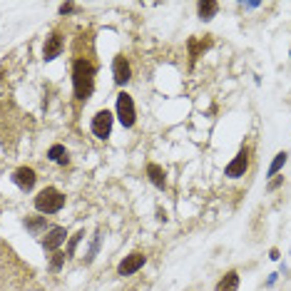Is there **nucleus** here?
<instances>
[{
	"instance_id": "11",
	"label": "nucleus",
	"mask_w": 291,
	"mask_h": 291,
	"mask_svg": "<svg viewBox=\"0 0 291 291\" xmlns=\"http://www.w3.org/2000/svg\"><path fill=\"white\" fill-rule=\"evenodd\" d=\"M236 289H239V274L236 272H227L219 279V284L214 286V291H236Z\"/></svg>"
},
{
	"instance_id": "2",
	"label": "nucleus",
	"mask_w": 291,
	"mask_h": 291,
	"mask_svg": "<svg viewBox=\"0 0 291 291\" xmlns=\"http://www.w3.org/2000/svg\"><path fill=\"white\" fill-rule=\"evenodd\" d=\"M65 207V194L58 192V189H53V187H47V189H42V192L35 197V209L40 214H55L60 212Z\"/></svg>"
},
{
	"instance_id": "15",
	"label": "nucleus",
	"mask_w": 291,
	"mask_h": 291,
	"mask_svg": "<svg viewBox=\"0 0 291 291\" xmlns=\"http://www.w3.org/2000/svg\"><path fill=\"white\" fill-rule=\"evenodd\" d=\"M47 157L53 159V162H58V164H70V155H67V150L62 147V144H53L50 150H47Z\"/></svg>"
},
{
	"instance_id": "3",
	"label": "nucleus",
	"mask_w": 291,
	"mask_h": 291,
	"mask_svg": "<svg viewBox=\"0 0 291 291\" xmlns=\"http://www.w3.org/2000/svg\"><path fill=\"white\" fill-rule=\"evenodd\" d=\"M117 117L125 127H132L137 122V110L135 102H132V95L130 92H119L117 95Z\"/></svg>"
},
{
	"instance_id": "21",
	"label": "nucleus",
	"mask_w": 291,
	"mask_h": 291,
	"mask_svg": "<svg viewBox=\"0 0 291 291\" xmlns=\"http://www.w3.org/2000/svg\"><path fill=\"white\" fill-rule=\"evenodd\" d=\"M279 184H281V177H276V179H269V189H276V187H279Z\"/></svg>"
},
{
	"instance_id": "10",
	"label": "nucleus",
	"mask_w": 291,
	"mask_h": 291,
	"mask_svg": "<svg viewBox=\"0 0 291 291\" xmlns=\"http://www.w3.org/2000/svg\"><path fill=\"white\" fill-rule=\"evenodd\" d=\"M62 53V35L60 33H53L50 38L45 40V47H42V60H55Z\"/></svg>"
},
{
	"instance_id": "9",
	"label": "nucleus",
	"mask_w": 291,
	"mask_h": 291,
	"mask_svg": "<svg viewBox=\"0 0 291 291\" xmlns=\"http://www.w3.org/2000/svg\"><path fill=\"white\" fill-rule=\"evenodd\" d=\"M65 236H67V229H65V227H53V229H47V234H45L42 247H45L47 252H58V247L65 241Z\"/></svg>"
},
{
	"instance_id": "18",
	"label": "nucleus",
	"mask_w": 291,
	"mask_h": 291,
	"mask_svg": "<svg viewBox=\"0 0 291 291\" xmlns=\"http://www.w3.org/2000/svg\"><path fill=\"white\" fill-rule=\"evenodd\" d=\"M65 256H67V254L53 252V256H50V269H53V272H60V269H62V261H65Z\"/></svg>"
},
{
	"instance_id": "6",
	"label": "nucleus",
	"mask_w": 291,
	"mask_h": 291,
	"mask_svg": "<svg viewBox=\"0 0 291 291\" xmlns=\"http://www.w3.org/2000/svg\"><path fill=\"white\" fill-rule=\"evenodd\" d=\"M247 169H249V147H241V150H239V155H236L232 162L227 164L224 175L232 177V179H236V177L244 175Z\"/></svg>"
},
{
	"instance_id": "14",
	"label": "nucleus",
	"mask_w": 291,
	"mask_h": 291,
	"mask_svg": "<svg viewBox=\"0 0 291 291\" xmlns=\"http://www.w3.org/2000/svg\"><path fill=\"white\" fill-rule=\"evenodd\" d=\"M147 177H150V182L155 184L157 189H167V179H164L162 167H157V164H147Z\"/></svg>"
},
{
	"instance_id": "16",
	"label": "nucleus",
	"mask_w": 291,
	"mask_h": 291,
	"mask_svg": "<svg viewBox=\"0 0 291 291\" xmlns=\"http://www.w3.org/2000/svg\"><path fill=\"white\" fill-rule=\"evenodd\" d=\"M25 227H28L30 232H42V229H47V219H45V216H35V219L28 216V219H25Z\"/></svg>"
},
{
	"instance_id": "1",
	"label": "nucleus",
	"mask_w": 291,
	"mask_h": 291,
	"mask_svg": "<svg viewBox=\"0 0 291 291\" xmlns=\"http://www.w3.org/2000/svg\"><path fill=\"white\" fill-rule=\"evenodd\" d=\"M95 72L97 67L92 60L75 58V62H72V90H75V97L80 102L92 95V90H95Z\"/></svg>"
},
{
	"instance_id": "5",
	"label": "nucleus",
	"mask_w": 291,
	"mask_h": 291,
	"mask_svg": "<svg viewBox=\"0 0 291 291\" xmlns=\"http://www.w3.org/2000/svg\"><path fill=\"white\" fill-rule=\"evenodd\" d=\"M144 264H147V256H144L142 252H132V254H127V256L119 261L117 274H119V276H132V274L139 272Z\"/></svg>"
},
{
	"instance_id": "20",
	"label": "nucleus",
	"mask_w": 291,
	"mask_h": 291,
	"mask_svg": "<svg viewBox=\"0 0 291 291\" xmlns=\"http://www.w3.org/2000/svg\"><path fill=\"white\" fill-rule=\"evenodd\" d=\"M72 10H75L72 3H62V5H60V13H62V15H67V13H72Z\"/></svg>"
},
{
	"instance_id": "12",
	"label": "nucleus",
	"mask_w": 291,
	"mask_h": 291,
	"mask_svg": "<svg viewBox=\"0 0 291 291\" xmlns=\"http://www.w3.org/2000/svg\"><path fill=\"white\" fill-rule=\"evenodd\" d=\"M216 10H219V3L216 0H202L199 5H197V15L202 20H212L216 15Z\"/></svg>"
},
{
	"instance_id": "7",
	"label": "nucleus",
	"mask_w": 291,
	"mask_h": 291,
	"mask_svg": "<svg viewBox=\"0 0 291 291\" xmlns=\"http://www.w3.org/2000/svg\"><path fill=\"white\" fill-rule=\"evenodd\" d=\"M13 182L18 184L22 192H33V187H35V182H38V175H35L30 167H18V169L13 172Z\"/></svg>"
},
{
	"instance_id": "13",
	"label": "nucleus",
	"mask_w": 291,
	"mask_h": 291,
	"mask_svg": "<svg viewBox=\"0 0 291 291\" xmlns=\"http://www.w3.org/2000/svg\"><path fill=\"white\" fill-rule=\"evenodd\" d=\"M209 45H212V38H209V35H204V40H202V42H199L197 38H192V40H189V45H187V47H189V60L194 62V60L199 58V55H202V53H204Z\"/></svg>"
},
{
	"instance_id": "8",
	"label": "nucleus",
	"mask_w": 291,
	"mask_h": 291,
	"mask_svg": "<svg viewBox=\"0 0 291 291\" xmlns=\"http://www.w3.org/2000/svg\"><path fill=\"white\" fill-rule=\"evenodd\" d=\"M112 75H115V82L117 85H127L130 78H132V70H130V62L125 55H117L112 60Z\"/></svg>"
},
{
	"instance_id": "19",
	"label": "nucleus",
	"mask_w": 291,
	"mask_h": 291,
	"mask_svg": "<svg viewBox=\"0 0 291 291\" xmlns=\"http://www.w3.org/2000/svg\"><path fill=\"white\" fill-rule=\"evenodd\" d=\"M82 236H85V232L80 229V232L75 234L70 241H67V256H72V254H75V249H78V244H80V239H82Z\"/></svg>"
},
{
	"instance_id": "4",
	"label": "nucleus",
	"mask_w": 291,
	"mask_h": 291,
	"mask_svg": "<svg viewBox=\"0 0 291 291\" xmlns=\"http://www.w3.org/2000/svg\"><path fill=\"white\" fill-rule=\"evenodd\" d=\"M92 135L97 139H107V137L112 135V112L110 110H100L92 117Z\"/></svg>"
},
{
	"instance_id": "17",
	"label": "nucleus",
	"mask_w": 291,
	"mask_h": 291,
	"mask_svg": "<svg viewBox=\"0 0 291 291\" xmlns=\"http://www.w3.org/2000/svg\"><path fill=\"white\" fill-rule=\"evenodd\" d=\"M286 157H289L286 152H279V155L274 157V162L269 164V177H272V175H274V177L279 175V169H281V167L286 164Z\"/></svg>"
}]
</instances>
